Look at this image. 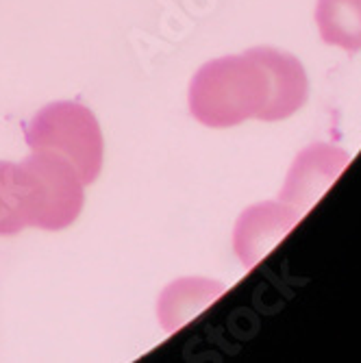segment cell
<instances>
[{"label": "cell", "instance_id": "obj_1", "mask_svg": "<svg viewBox=\"0 0 361 363\" xmlns=\"http://www.w3.org/2000/svg\"><path fill=\"white\" fill-rule=\"evenodd\" d=\"M268 74L259 59L244 55L207 61L189 83V113L205 126L228 128L261 116L268 105Z\"/></svg>", "mask_w": 361, "mask_h": 363}, {"label": "cell", "instance_id": "obj_2", "mask_svg": "<svg viewBox=\"0 0 361 363\" xmlns=\"http://www.w3.org/2000/svg\"><path fill=\"white\" fill-rule=\"evenodd\" d=\"M30 150H52L68 159L83 185L98 179L103 168V130L96 116L72 101H57L40 109L24 128Z\"/></svg>", "mask_w": 361, "mask_h": 363}, {"label": "cell", "instance_id": "obj_3", "mask_svg": "<svg viewBox=\"0 0 361 363\" xmlns=\"http://www.w3.org/2000/svg\"><path fill=\"white\" fill-rule=\"evenodd\" d=\"M28 189L30 226L61 230L70 226L83 209V181L74 166L52 150H30L20 163Z\"/></svg>", "mask_w": 361, "mask_h": 363}, {"label": "cell", "instance_id": "obj_4", "mask_svg": "<svg viewBox=\"0 0 361 363\" xmlns=\"http://www.w3.org/2000/svg\"><path fill=\"white\" fill-rule=\"evenodd\" d=\"M350 155L331 144H311L294 159L279 201L305 216L348 166Z\"/></svg>", "mask_w": 361, "mask_h": 363}, {"label": "cell", "instance_id": "obj_5", "mask_svg": "<svg viewBox=\"0 0 361 363\" xmlns=\"http://www.w3.org/2000/svg\"><path fill=\"white\" fill-rule=\"evenodd\" d=\"M303 216L281 201L250 205L242 211L233 230V250L244 268H255L299 224Z\"/></svg>", "mask_w": 361, "mask_h": 363}, {"label": "cell", "instance_id": "obj_6", "mask_svg": "<svg viewBox=\"0 0 361 363\" xmlns=\"http://www.w3.org/2000/svg\"><path fill=\"white\" fill-rule=\"evenodd\" d=\"M250 52L264 65L270 85L268 105L261 111L259 120L277 122L296 113L307 103L309 94V83L303 63L294 55L272 46H257L250 48Z\"/></svg>", "mask_w": 361, "mask_h": 363}, {"label": "cell", "instance_id": "obj_7", "mask_svg": "<svg viewBox=\"0 0 361 363\" xmlns=\"http://www.w3.org/2000/svg\"><path fill=\"white\" fill-rule=\"evenodd\" d=\"M226 287L205 277H183L163 287L157 298V318L166 333H174L209 309Z\"/></svg>", "mask_w": 361, "mask_h": 363}, {"label": "cell", "instance_id": "obj_8", "mask_svg": "<svg viewBox=\"0 0 361 363\" xmlns=\"http://www.w3.org/2000/svg\"><path fill=\"white\" fill-rule=\"evenodd\" d=\"M316 24L324 44L361 50V0H318Z\"/></svg>", "mask_w": 361, "mask_h": 363}, {"label": "cell", "instance_id": "obj_9", "mask_svg": "<svg viewBox=\"0 0 361 363\" xmlns=\"http://www.w3.org/2000/svg\"><path fill=\"white\" fill-rule=\"evenodd\" d=\"M28 189L20 163L0 161V235H16L30 226Z\"/></svg>", "mask_w": 361, "mask_h": 363}]
</instances>
